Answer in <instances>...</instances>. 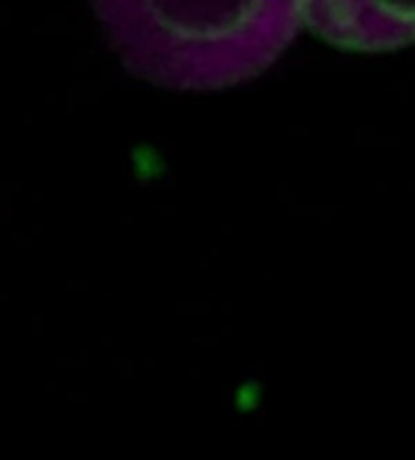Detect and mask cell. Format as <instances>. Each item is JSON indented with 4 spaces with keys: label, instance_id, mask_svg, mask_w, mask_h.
Wrapping results in <instances>:
<instances>
[{
    "label": "cell",
    "instance_id": "1",
    "mask_svg": "<svg viewBox=\"0 0 415 460\" xmlns=\"http://www.w3.org/2000/svg\"><path fill=\"white\" fill-rule=\"evenodd\" d=\"M93 9L134 75L177 92L263 74L306 19L305 0H93Z\"/></svg>",
    "mask_w": 415,
    "mask_h": 460
},
{
    "label": "cell",
    "instance_id": "2",
    "mask_svg": "<svg viewBox=\"0 0 415 460\" xmlns=\"http://www.w3.org/2000/svg\"><path fill=\"white\" fill-rule=\"evenodd\" d=\"M306 21L324 41L381 53L415 43V0H305Z\"/></svg>",
    "mask_w": 415,
    "mask_h": 460
}]
</instances>
